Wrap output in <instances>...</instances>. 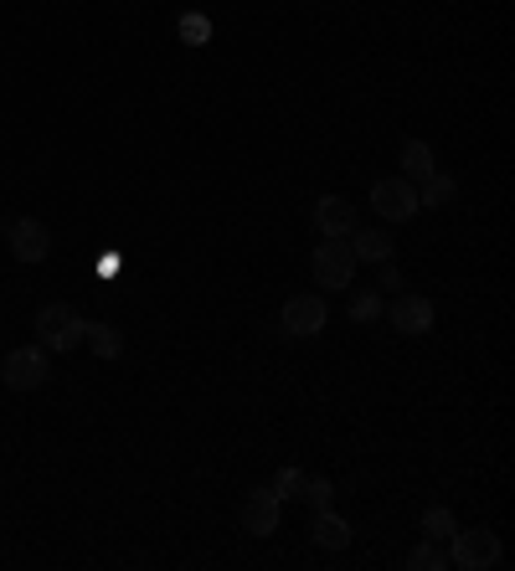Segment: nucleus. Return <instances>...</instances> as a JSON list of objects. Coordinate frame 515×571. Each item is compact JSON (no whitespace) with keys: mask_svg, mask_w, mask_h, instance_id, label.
<instances>
[{"mask_svg":"<svg viewBox=\"0 0 515 571\" xmlns=\"http://www.w3.org/2000/svg\"><path fill=\"white\" fill-rule=\"evenodd\" d=\"M47 376H52V350L47 345H16L11 356L0 360V381L11 386V392H41L47 386Z\"/></svg>","mask_w":515,"mask_h":571,"instance_id":"obj_1","label":"nucleus"},{"mask_svg":"<svg viewBox=\"0 0 515 571\" xmlns=\"http://www.w3.org/2000/svg\"><path fill=\"white\" fill-rule=\"evenodd\" d=\"M37 340L52 356H73L83 345V314L73 304H41L37 309Z\"/></svg>","mask_w":515,"mask_h":571,"instance_id":"obj_2","label":"nucleus"},{"mask_svg":"<svg viewBox=\"0 0 515 571\" xmlns=\"http://www.w3.org/2000/svg\"><path fill=\"white\" fill-rule=\"evenodd\" d=\"M448 567H459V571L500 567V536L495 531H484V525H475V531H454V536H448Z\"/></svg>","mask_w":515,"mask_h":571,"instance_id":"obj_3","label":"nucleus"},{"mask_svg":"<svg viewBox=\"0 0 515 571\" xmlns=\"http://www.w3.org/2000/svg\"><path fill=\"white\" fill-rule=\"evenodd\" d=\"M310 269H314L320 294H331V288H350V278H356V252H350L346 237H325V242L314 248Z\"/></svg>","mask_w":515,"mask_h":571,"instance_id":"obj_4","label":"nucleus"},{"mask_svg":"<svg viewBox=\"0 0 515 571\" xmlns=\"http://www.w3.org/2000/svg\"><path fill=\"white\" fill-rule=\"evenodd\" d=\"M278 324H284V335L314 340L325 324H331L325 294H289V299H284V309H278Z\"/></svg>","mask_w":515,"mask_h":571,"instance_id":"obj_5","label":"nucleus"},{"mask_svg":"<svg viewBox=\"0 0 515 571\" xmlns=\"http://www.w3.org/2000/svg\"><path fill=\"white\" fill-rule=\"evenodd\" d=\"M371 212L382 216V222H412V216L423 212L418 206V186L403 176H382L371 186Z\"/></svg>","mask_w":515,"mask_h":571,"instance_id":"obj_6","label":"nucleus"},{"mask_svg":"<svg viewBox=\"0 0 515 571\" xmlns=\"http://www.w3.org/2000/svg\"><path fill=\"white\" fill-rule=\"evenodd\" d=\"M382 314L392 320V330H403V335H428V330L439 324V309H433V299H423V294H397Z\"/></svg>","mask_w":515,"mask_h":571,"instance_id":"obj_7","label":"nucleus"},{"mask_svg":"<svg viewBox=\"0 0 515 571\" xmlns=\"http://www.w3.org/2000/svg\"><path fill=\"white\" fill-rule=\"evenodd\" d=\"M278 515H284V500H278L274 489H248V500H242L238 520H242V531L248 536H274L278 531Z\"/></svg>","mask_w":515,"mask_h":571,"instance_id":"obj_8","label":"nucleus"},{"mask_svg":"<svg viewBox=\"0 0 515 571\" xmlns=\"http://www.w3.org/2000/svg\"><path fill=\"white\" fill-rule=\"evenodd\" d=\"M5 237H11V258H16V263H47V258H52V233H47L41 222H32V216L11 222Z\"/></svg>","mask_w":515,"mask_h":571,"instance_id":"obj_9","label":"nucleus"},{"mask_svg":"<svg viewBox=\"0 0 515 571\" xmlns=\"http://www.w3.org/2000/svg\"><path fill=\"white\" fill-rule=\"evenodd\" d=\"M314 227H320V237H350L356 233V206L346 197H320L314 201Z\"/></svg>","mask_w":515,"mask_h":571,"instance_id":"obj_10","label":"nucleus"},{"mask_svg":"<svg viewBox=\"0 0 515 571\" xmlns=\"http://www.w3.org/2000/svg\"><path fill=\"white\" fill-rule=\"evenodd\" d=\"M346 242H350V252H356V263H392V252H397V242H392V233H386V227L350 233Z\"/></svg>","mask_w":515,"mask_h":571,"instance_id":"obj_11","label":"nucleus"},{"mask_svg":"<svg viewBox=\"0 0 515 571\" xmlns=\"http://www.w3.org/2000/svg\"><path fill=\"white\" fill-rule=\"evenodd\" d=\"M314 546L320 551H346L350 546V520L346 515H335V510H314Z\"/></svg>","mask_w":515,"mask_h":571,"instance_id":"obj_12","label":"nucleus"},{"mask_svg":"<svg viewBox=\"0 0 515 571\" xmlns=\"http://www.w3.org/2000/svg\"><path fill=\"white\" fill-rule=\"evenodd\" d=\"M83 340H88V350L98 360L124 356V330H113V324H104V320H83Z\"/></svg>","mask_w":515,"mask_h":571,"instance_id":"obj_13","label":"nucleus"},{"mask_svg":"<svg viewBox=\"0 0 515 571\" xmlns=\"http://www.w3.org/2000/svg\"><path fill=\"white\" fill-rule=\"evenodd\" d=\"M433 170H439V160H433V144H428V140H407L403 144V180L423 186Z\"/></svg>","mask_w":515,"mask_h":571,"instance_id":"obj_14","label":"nucleus"},{"mask_svg":"<svg viewBox=\"0 0 515 571\" xmlns=\"http://www.w3.org/2000/svg\"><path fill=\"white\" fill-rule=\"evenodd\" d=\"M454 197H459V180L443 176V170H433V176L418 186V206H428V212H443V206H454Z\"/></svg>","mask_w":515,"mask_h":571,"instance_id":"obj_15","label":"nucleus"},{"mask_svg":"<svg viewBox=\"0 0 515 571\" xmlns=\"http://www.w3.org/2000/svg\"><path fill=\"white\" fill-rule=\"evenodd\" d=\"M459 531V520H454V510L448 504H428L423 510V536L439 540V546H448V536Z\"/></svg>","mask_w":515,"mask_h":571,"instance_id":"obj_16","label":"nucleus"},{"mask_svg":"<svg viewBox=\"0 0 515 571\" xmlns=\"http://www.w3.org/2000/svg\"><path fill=\"white\" fill-rule=\"evenodd\" d=\"M407 567L412 571H443L448 567V546H439V540L423 536V546H412V556H407Z\"/></svg>","mask_w":515,"mask_h":571,"instance_id":"obj_17","label":"nucleus"},{"mask_svg":"<svg viewBox=\"0 0 515 571\" xmlns=\"http://www.w3.org/2000/svg\"><path fill=\"white\" fill-rule=\"evenodd\" d=\"M382 309H386V299L376 294V288H367V294H356V299H350V324L382 320Z\"/></svg>","mask_w":515,"mask_h":571,"instance_id":"obj_18","label":"nucleus"},{"mask_svg":"<svg viewBox=\"0 0 515 571\" xmlns=\"http://www.w3.org/2000/svg\"><path fill=\"white\" fill-rule=\"evenodd\" d=\"M304 479H310L304 468H278V479L268 484V489H274L278 500H299V495H304Z\"/></svg>","mask_w":515,"mask_h":571,"instance_id":"obj_19","label":"nucleus"},{"mask_svg":"<svg viewBox=\"0 0 515 571\" xmlns=\"http://www.w3.org/2000/svg\"><path fill=\"white\" fill-rule=\"evenodd\" d=\"M299 500L310 504V510H331L335 504V484L331 479H304V495Z\"/></svg>","mask_w":515,"mask_h":571,"instance_id":"obj_20","label":"nucleus"},{"mask_svg":"<svg viewBox=\"0 0 515 571\" xmlns=\"http://www.w3.org/2000/svg\"><path fill=\"white\" fill-rule=\"evenodd\" d=\"M376 294H403V269L397 263H376Z\"/></svg>","mask_w":515,"mask_h":571,"instance_id":"obj_21","label":"nucleus"}]
</instances>
